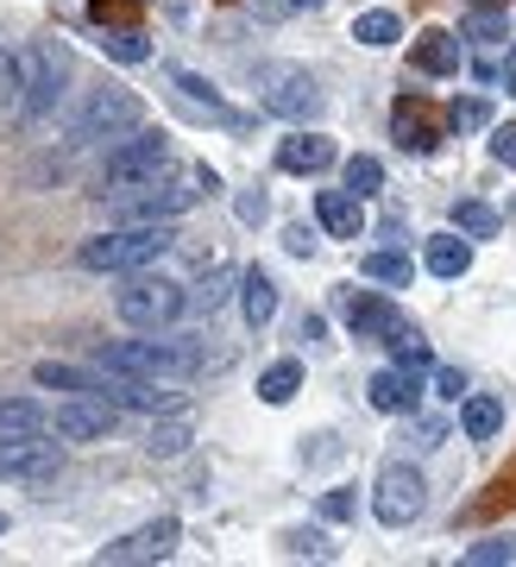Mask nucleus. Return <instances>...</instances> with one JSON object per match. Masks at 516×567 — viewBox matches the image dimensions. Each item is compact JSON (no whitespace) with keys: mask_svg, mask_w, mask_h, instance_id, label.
Instances as JSON below:
<instances>
[{"mask_svg":"<svg viewBox=\"0 0 516 567\" xmlns=\"http://www.w3.org/2000/svg\"><path fill=\"white\" fill-rule=\"evenodd\" d=\"M0 473H13V480H51L58 473V442H44V429L0 435Z\"/></svg>","mask_w":516,"mask_h":567,"instance_id":"13","label":"nucleus"},{"mask_svg":"<svg viewBox=\"0 0 516 567\" xmlns=\"http://www.w3.org/2000/svg\"><path fill=\"white\" fill-rule=\"evenodd\" d=\"M510 221H516V208H510Z\"/></svg>","mask_w":516,"mask_h":567,"instance_id":"48","label":"nucleus"},{"mask_svg":"<svg viewBox=\"0 0 516 567\" xmlns=\"http://www.w3.org/2000/svg\"><path fill=\"white\" fill-rule=\"evenodd\" d=\"M422 505H429V486H422V473L410 461H391L384 473H378L372 486V517L384 529H410L422 517Z\"/></svg>","mask_w":516,"mask_h":567,"instance_id":"7","label":"nucleus"},{"mask_svg":"<svg viewBox=\"0 0 516 567\" xmlns=\"http://www.w3.org/2000/svg\"><path fill=\"white\" fill-rule=\"evenodd\" d=\"M334 303H340V316H347V328H353L359 341H384V347H391L403 328H410V322H403V309L384 303V297H372V290H340Z\"/></svg>","mask_w":516,"mask_h":567,"instance_id":"10","label":"nucleus"},{"mask_svg":"<svg viewBox=\"0 0 516 567\" xmlns=\"http://www.w3.org/2000/svg\"><path fill=\"white\" fill-rule=\"evenodd\" d=\"M101 51H107L114 63H145L152 58L145 32H133V25H101Z\"/></svg>","mask_w":516,"mask_h":567,"instance_id":"25","label":"nucleus"},{"mask_svg":"<svg viewBox=\"0 0 516 567\" xmlns=\"http://www.w3.org/2000/svg\"><path fill=\"white\" fill-rule=\"evenodd\" d=\"M492 121V107L485 102H454L447 107V126H460V133H473V126H485Z\"/></svg>","mask_w":516,"mask_h":567,"instance_id":"37","label":"nucleus"},{"mask_svg":"<svg viewBox=\"0 0 516 567\" xmlns=\"http://www.w3.org/2000/svg\"><path fill=\"white\" fill-rule=\"evenodd\" d=\"M297 385H302V365L297 360H278V365H265L258 398H265V404H290V398H297Z\"/></svg>","mask_w":516,"mask_h":567,"instance_id":"26","label":"nucleus"},{"mask_svg":"<svg viewBox=\"0 0 516 567\" xmlns=\"http://www.w3.org/2000/svg\"><path fill=\"white\" fill-rule=\"evenodd\" d=\"M63 82H70V51L58 39L20 44L13 58L0 63V89H7V102H13L20 121H44L63 102Z\"/></svg>","mask_w":516,"mask_h":567,"instance_id":"1","label":"nucleus"},{"mask_svg":"<svg viewBox=\"0 0 516 567\" xmlns=\"http://www.w3.org/2000/svg\"><path fill=\"white\" fill-rule=\"evenodd\" d=\"M347 189H353L359 203H365V196H378V189H384V164L365 158V152H359V158H347Z\"/></svg>","mask_w":516,"mask_h":567,"instance_id":"31","label":"nucleus"},{"mask_svg":"<svg viewBox=\"0 0 516 567\" xmlns=\"http://www.w3.org/2000/svg\"><path fill=\"white\" fill-rule=\"evenodd\" d=\"M44 429H51L58 442H107V429H114V398H95V391H82V398L58 404V416H51Z\"/></svg>","mask_w":516,"mask_h":567,"instance_id":"11","label":"nucleus"},{"mask_svg":"<svg viewBox=\"0 0 516 567\" xmlns=\"http://www.w3.org/2000/svg\"><path fill=\"white\" fill-rule=\"evenodd\" d=\"M114 309H120V322L126 328H164V322H177L183 309H189V297H183V284H171V278H145V271H133L126 290L114 297Z\"/></svg>","mask_w":516,"mask_h":567,"instance_id":"6","label":"nucleus"},{"mask_svg":"<svg viewBox=\"0 0 516 567\" xmlns=\"http://www.w3.org/2000/svg\"><path fill=\"white\" fill-rule=\"evenodd\" d=\"M258 107L278 114V121H316L321 114V89L309 70H265V89H258Z\"/></svg>","mask_w":516,"mask_h":567,"instance_id":"9","label":"nucleus"},{"mask_svg":"<svg viewBox=\"0 0 516 567\" xmlns=\"http://www.w3.org/2000/svg\"><path fill=\"white\" fill-rule=\"evenodd\" d=\"M164 164H171L164 133H140V126H133V133L107 152V164H101V189H120V196H126V189H140V183L158 177Z\"/></svg>","mask_w":516,"mask_h":567,"instance_id":"5","label":"nucleus"},{"mask_svg":"<svg viewBox=\"0 0 516 567\" xmlns=\"http://www.w3.org/2000/svg\"><path fill=\"white\" fill-rule=\"evenodd\" d=\"M133 126H145V102L133 95V89H95L89 95V107H82L76 121V140H126Z\"/></svg>","mask_w":516,"mask_h":567,"instance_id":"8","label":"nucleus"},{"mask_svg":"<svg viewBox=\"0 0 516 567\" xmlns=\"http://www.w3.org/2000/svg\"><path fill=\"white\" fill-rule=\"evenodd\" d=\"M460 39H510V13L504 7H473L466 25H460Z\"/></svg>","mask_w":516,"mask_h":567,"instance_id":"29","label":"nucleus"},{"mask_svg":"<svg viewBox=\"0 0 516 567\" xmlns=\"http://www.w3.org/2000/svg\"><path fill=\"white\" fill-rule=\"evenodd\" d=\"M283 548L290 555H309V561H334V543L321 529H283Z\"/></svg>","mask_w":516,"mask_h":567,"instance_id":"35","label":"nucleus"},{"mask_svg":"<svg viewBox=\"0 0 516 567\" xmlns=\"http://www.w3.org/2000/svg\"><path fill=\"white\" fill-rule=\"evenodd\" d=\"M454 227L466 234V240H492L497 227H504V215L485 208V203H454Z\"/></svg>","mask_w":516,"mask_h":567,"instance_id":"28","label":"nucleus"},{"mask_svg":"<svg viewBox=\"0 0 516 567\" xmlns=\"http://www.w3.org/2000/svg\"><path fill=\"white\" fill-rule=\"evenodd\" d=\"M297 7H309V13H321V7H328V0H297Z\"/></svg>","mask_w":516,"mask_h":567,"instance_id":"45","label":"nucleus"},{"mask_svg":"<svg viewBox=\"0 0 516 567\" xmlns=\"http://www.w3.org/2000/svg\"><path fill=\"white\" fill-rule=\"evenodd\" d=\"M372 410H384V416H410V410H416V372H403V365L372 372Z\"/></svg>","mask_w":516,"mask_h":567,"instance_id":"16","label":"nucleus"},{"mask_svg":"<svg viewBox=\"0 0 516 567\" xmlns=\"http://www.w3.org/2000/svg\"><path fill=\"white\" fill-rule=\"evenodd\" d=\"M239 309H246L252 328H265L271 316H278V284L265 278V271H246V278H239Z\"/></svg>","mask_w":516,"mask_h":567,"instance_id":"22","label":"nucleus"},{"mask_svg":"<svg viewBox=\"0 0 516 567\" xmlns=\"http://www.w3.org/2000/svg\"><path fill=\"white\" fill-rule=\"evenodd\" d=\"M410 63H416L422 76H460V39L454 32H422Z\"/></svg>","mask_w":516,"mask_h":567,"instance_id":"19","label":"nucleus"},{"mask_svg":"<svg viewBox=\"0 0 516 567\" xmlns=\"http://www.w3.org/2000/svg\"><path fill=\"white\" fill-rule=\"evenodd\" d=\"M189 447V423H158L152 435H145V454L152 461H171V454H183Z\"/></svg>","mask_w":516,"mask_h":567,"instance_id":"32","label":"nucleus"},{"mask_svg":"<svg viewBox=\"0 0 516 567\" xmlns=\"http://www.w3.org/2000/svg\"><path fill=\"white\" fill-rule=\"evenodd\" d=\"M278 164L283 171H297V177H316L334 164V140H321V133H297V140L278 145Z\"/></svg>","mask_w":516,"mask_h":567,"instance_id":"17","label":"nucleus"},{"mask_svg":"<svg viewBox=\"0 0 516 567\" xmlns=\"http://www.w3.org/2000/svg\"><path fill=\"white\" fill-rule=\"evenodd\" d=\"M359 271L378 284H410V252H365L359 259Z\"/></svg>","mask_w":516,"mask_h":567,"instance_id":"30","label":"nucleus"},{"mask_svg":"<svg viewBox=\"0 0 516 567\" xmlns=\"http://www.w3.org/2000/svg\"><path fill=\"white\" fill-rule=\"evenodd\" d=\"M297 0H252V13H265V20H278V13H290Z\"/></svg>","mask_w":516,"mask_h":567,"instance_id":"43","label":"nucleus"},{"mask_svg":"<svg viewBox=\"0 0 516 567\" xmlns=\"http://www.w3.org/2000/svg\"><path fill=\"white\" fill-rule=\"evenodd\" d=\"M171 246H177V234L164 221H133V227H114V234L82 240L76 265L82 271H145V265H158Z\"/></svg>","mask_w":516,"mask_h":567,"instance_id":"2","label":"nucleus"},{"mask_svg":"<svg viewBox=\"0 0 516 567\" xmlns=\"http://www.w3.org/2000/svg\"><path fill=\"white\" fill-rule=\"evenodd\" d=\"M429 271H435V278H466V271H473V246L454 240V234H435V240H429Z\"/></svg>","mask_w":516,"mask_h":567,"instance_id":"24","label":"nucleus"},{"mask_svg":"<svg viewBox=\"0 0 516 567\" xmlns=\"http://www.w3.org/2000/svg\"><path fill=\"white\" fill-rule=\"evenodd\" d=\"M435 391L460 404V398H466V372H460V365H435Z\"/></svg>","mask_w":516,"mask_h":567,"instance_id":"38","label":"nucleus"},{"mask_svg":"<svg viewBox=\"0 0 516 567\" xmlns=\"http://www.w3.org/2000/svg\"><path fill=\"white\" fill-rule=\"evenodd\" d=\"M391 353H398L403 372H422V365H429V341H422L416 328H403L398 341H391Z\"/></svg>","mask_w":516,"mask_h":567,"instance_id":"36","label":"nucleus"},{"mask_svg":"<svg viewBox=\"0 0 516 567\" xmlns=\"http://www.w3.org/2000/svg\"><path fill=\"white\" fill-rule=\"evenodd\" d=\"M0 529H7V517H0Z\"/></svg>","mask_w":516,"mask_h":567,"instance_id":"47","label":"nucleus"},{"mask_svg":"<svg viewBox=\"0 0 516 567\" xmlns=\"http://www.w3.org/2000/svg\"><path fill=\"white\" fill-rule=\"evenodd\" d=\"M177 517H158V524H145V529H133V536H120V543H107L95 555L101 567H126V561H164L171 548H177Z\"/></svg>","mask_w":516,"mask_h":567,"instance_id":"12","label":"nucleus"},{"mask_svg":"<svg viewBox=\"0 0 516 567\" xmlns=\"http://www.w3.org/2000/svg\"><path fill=\"white\" fill-rule=\"evenodd\" d=\"M265 215H271V203H265V189H246V196H239V221H246V227H258Z\"/></svg>","mask_w":516,"mask_h":567,"instance_id":"39","label":"nucleus"},{"mask_svg":"<svg viewBox=\"0 0 516 567\" xmlns=\"http://www.w3.org/2000/svg\"><path fill=\"white\" fill-rule=\"evenodd\" d=\"M316 215L334 240H359V196L353 189H321L316 196Z\"/></svg>","mask_w":516,"mask_h":567,"instance_id":"20","label":"nucleus"},{"mask_svg":"<svg viewBox=\"0 0 516 567\" xmlns=\"http://www.w3.org/2000/svg\"><path fill=\"white\" fill-rule=\"evenodd\" d=\"M39 385H51V391H70V398H82V391H95V398H107V379L101 372H82V365H58V360H44L39 372H32Z\"/></svg>","mask_w":516,"mask_h":567,"instance_id":"21","label":"nucleus"},{"mask_svg":"<svg viewBox=\"0 0 516 567\" xmlns=\"http://www.w3.org/2000/svg\"><path fill=\"white\" fill-rule=\"evenodd\" d=\"M321 511H328V517H353V492H328Z\"/></svg>","mask_w":516,"mask_h":567,"instance_id":"42","label":"nucleus"},{"mask_svg":"<svg viewBox=\"0 0 516 567\" xmlns=\"http://www.w3.org/2000/svg\"><path fill=\"white\" fill-rule=\"evenodd\" d=\"M497 423H504V404L497 398H460V429H466V442H492L497 435Z\"/></svg>","mask_w":516,"mask_h":567,"instance_id":"23","label":"nucleus"},{"mask_svg":"<svg viewBox=\"0 0 516 567\" xmlns=\"http://www.w3.org/2000/svg\"><path fill=\"white\" fill-rule=\"evenodd\" d=\"M504 82H510V95H516V44H510V63H504Z\"/></svg>","mask_w":516,"mask_h":567,"instance_id":"44","label":"nucleus"},{"mask_svg":"<svg viewBox=\"0 0 516 567\" xmlns=\"http://www.w3.org/2000/svg\"><path fill=\"white\" fill-rule=\"evenodd\" d=\"M353 39L372 44V51H384V44L403 39V25H398V13H384V7H378V13H359V20H353Z\"/></svg>","mask_w":516,"mask_h":567,"instance_id":"27","label":"nucleus"},{"mask_svg":"<svg viewBox=\"0 0 516 567\" xmlns=\"http://www.w3.org/2000/svg\"><path fill=\"white\" fill-rule=\"evenodd\" d=\"M32 429H44L39 404H25V398H13V404H0V435H32Z\"/></svg>","mask_w":516,"mask_h":567,"instance_id":"34","label":"nucleus"},{"mask_svg":"<svg viewBox=\"0 0 516 567\" xmlns=\"http://www.w3.org/2000/svg\"><path fill=\"white\" fill-rule=\"evenodd\" d=\"M391 133H398L403 152H435L441 145V126H435V114H429V102H398Z\"/></svg>","mask_w":516,"mask_h":567,"instance_id":"15","label":"nucleus"},{"mask_svg":"<svg viewBox=\"0 0 516 567\" xmlns=\"http://www.w3.org/2000/svg\"><path fill=\"white\" fill-rule=\"evenodd\" d=\"M516 561V536H485V543L466 548V567H504Z\"/></svg>","mask_w":516,"mask_h":567,"instance_id":"33","label":"nucleus"},{"mask_svg":"<svg viewBox=\"0 0 516 567\" xmlns=\"http://www.w3.org/2000/svg\"><path fill=\"white\" fill-rule=\"evenodd\" d=\"M492 158L516 171V126H497V133H492Z\"/></svg>","mask_w":516,"mask_h":567,"instance_id":"40","label":"nucleus"},{"mask_svg":"<svg viewBox=\"0 0 516 567\" xmlns=\"http://www.w3.org/2000/svg\"><path fill=\"white\" fill-rule=\"evenodd\" d=\"M283 246H290L297 259H309V252H316V234H309V227H290V234H283Z\"/></svg>","mask_w":516,"mask_h":567,"instance_id":"41","label":"nucleus"},{"mask_svg":"<svg viewBox=\"0 0 516 567\" xmlns=\"http://www.w3.org/2000/svg\"><path fill=\"white\" fill-rule=\"evenodd\" d=\"M466 7H492V0H466Z\"/></svg>","mask_w":516,"mask_h":567,"instance_id":"46","label":"nucleus"},{"mask_svg":"<svg viewBox=\"0 0 516 567\" xmlns=\"http://www.w3.org/2000/svg\"><path fill=\"white\" fill-rule=\"evenodd\" d=\"M196 341H120V347H95L101 372H120V379H196L202 372Z\"/></svg>","mask_w":516,"mask_h":567,"instance_id":"3","label":"nucleus"},{"mask_svg":"<svg viewBox=\"0 0 516 567\" xmlns=\"http://www.w3.org/2000/svg\"><path fill=\"white\" fill-rule=\"evenodd\" d=\"M171 82H177V102L189 107V114H202V121H220V126H239V114H234L227 102H220V95H215V89H208L202 76H189V70H177Z\"/></svg>","mask_w":516,"mask_h":567,"instance_id":"18","label":"nucleus"},{"mask_svg":"<svg viewBox=\"0 0 516 567\" xmlns=\"http://www.w3.org/2000/svg\"><path fill=\"white\" fill-rule=\"evenodd\" d=\"M220 189V177L208 171V164H189L183 177H171V183H140V189H126L120 196V215H133V221H164V215H183V208H196L202 196H215Z\"/></svg>","mask_w":516,"mask_h":567,"instance_id":"4","label":"nucleus"},{"mask_svg":"<svg viewBox=\"0 0 516 567\" xmlns=\"http://www.w3.org/2000/svg\"><path fill=\"white\" fill-rule=\"evenodd\" d=\"M107 398L126 410H177L183 404V391H171V379H120V372H114V385H107Z\"/></svg>","mask_w":516,"mask_h":567,"instance_id":"14","label":"nucleus"}]
</instances>
